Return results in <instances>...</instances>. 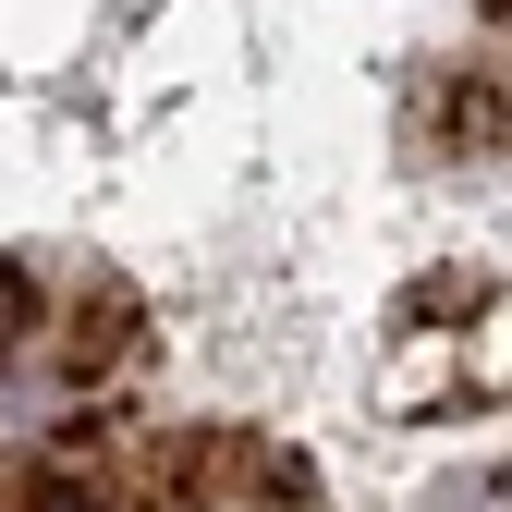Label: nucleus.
Segmentation results:
<instances>
[{
  "instance_id": "f257e3e1",
  "label": "nucleus",
  "mask_w": 512,
  "mask_h": 512,
  "mask_svg": "<svg viewBox=\"0 0 512 512\" xmlns=\"http://www.w3.org/2000/svg\"><path fill=\"white\" fill-rule=\"evenodd\" d=\"M0 512H500V0H0Z\"/></svg>"
}]
</instances>
